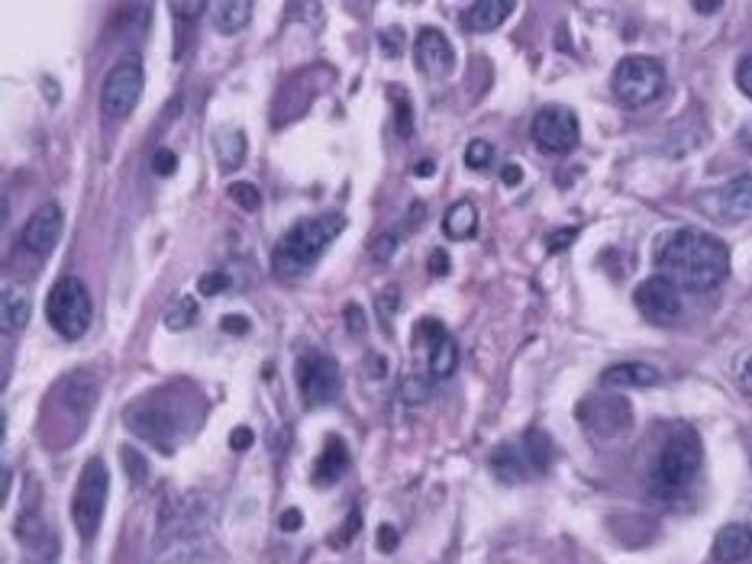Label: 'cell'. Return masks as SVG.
Listing matches in <instances>:
<instances>
[{
	"label": "cell",
	"mask_w": 752,
	"mask_h": 564,
	"mask_svg": "<svg viewBox=\"0 0 752 564\" xmlns=\"http://www.w3.org/2000/svg\"><path fill=\"white\" fill-rule=\"evenodd\" d=\"M30 310H33V300H30V290L23 284H3V300H0V326L3 333H20L26 323H30Z\"/></svg>",
	"instance_id": "ac0fdd59"
},
{
	"label": "cell",
	"mask_w": 752,
	"mask_h": 564,
	"mask_svg": "<svg viewBox=\"0 0 752 564\" xmlns=\"http://www.w3.org/2000/svg\"><path fill=\"white\" fill-rule=\"evenodd\" d=\"M378 549L381 552H395L398 549V529L395 526H381L378 529Z\"/></svg>",
	"instance_id": "1f68e13d"
},
{
	"label": "cell",
	"mask_w": 752,
	"mask_h": 564,
	"mask_svg": "<svg viewBox=\"0 0 752 564\" xmlns=\"http://www.w3.org/2000/svg\"><path fill=\"white\" fill-rule=\"evenodd\" d=\"M294 375H297V388H300L304 403H310V406H323V403L337 400L343 391V371H340L333 355L304 352L297 358Z\"/></svg>",
	"instance_id": "9c48e42d"
},
{
	"label": "cell",
	"mask_w": 752,
	"mask_h": 564,
	"mask_svg": "<svg viewBox=\"0 0 752 564\" xmlns=\"http://www.w3.org/2000/svg\"><path fill=\"white\" fill-rule=\"evenodd\" d=\"M346 471H349L346 442H343L340 436H330L327 449H323V454L317 458V471H314V481H317V484H333V481H340Z\"/></svg>",
	"instance_id": "44dd1931"
},
{
	"label": "cell",
	"mask_w": 752,
	"mask_h": 564,
	"mask_svg": "<svg viewBox=\"0 0 752 564\" xmlns=\"http://www.w3.org/2000/svg\"><path fill=\"white\" fill-rule=\"evenodd\" d=\"M576 232H579V229H569V232H562V235H552V239H549V249L556 252L559 245H569V242L576 239Z\"/></svg>",
	"instance_id": "ab89813d"
},
{
	"label": "cell",
	"mask_w": 752,
	"mask_h": 564,
	"mask_svg": "<svg viewBox=\"0 0 752 564\" xmlns=\"http://www.w3.org/2000/svg\"><path fill=\"white\" fill-rule=\"evenodd\" d=\"M395 111H398V133H401V136H410V97H401V101L395 104Z\"/></svg>",
	"instance_id": "d6a6232c"
},
{
	"label": "cell",
	"mask_w": 752,
	"mask_h": 564,
	"mask_svg": "<svg viewBox=\"0 0 752 564\" xmlns=\"http://www.w3.org/2000/svg\"><path fill=\"white\" fill-rule=\"evenodd\" d=\"M501 181H504V187H521L523 169L521 165H508V169L501 171Z\"/></svg>",
	"instance_id": "8d00e7d4"
},
{
	"label": "cell",
	"mask_w": 752,
	"mask_h": 564,
	"mask_svg": "<svg viewBox=\"0 0 752 564\" xmlns=\"http://www.w3.org/2000/svg\"><path fill=\"white\" fill-rule=\"evenodd\" d=\"M656 262L669 281L692 293H707L730 275V249L717 235L700 229H675L662 242Z\"/></svg>",
	"instance_id": "6da1fadb"
},
{
	"label": "cell",
	"mask_w": 752,
	"mask_h": 564,
	"mask_svg": "<svg viewBox=\"0 0 752 564\" xmlns=\"http://www.w3.org/2000/svg\"><path fill=\"white\" fill-rule=\"evenodd\" d=\"M533 142L549 152V156H562V152H572L579 146V116L569 107H543V111L533 116Z\"/></svg>",
	"instance_id": "30bf717a"
},
{
	"label": "cell",
	"mask_w": 752,
	"mask_h": 564,
	"mask_svg": "<svg viewBox=\"0 0 752 564\" xmlns=\"http://www.w3.org/2000/svg\"><path fill=\"white\" fill-rule=\"evenodd\" d=\"M343 226H346L343 214H320V217L294 223L272 252V272L285 281L300 278L304 272H310L320 262L323 249L343 232Z\"/></svg>",
	"instance_id": "7a4b0ae2"
},
{
	"label": "cell",
	"mask_w": 752,
	"mask_h": 564,
	"mask_svg": "<svg viewBox=\"0 0 752 564\" xmlns=\"http://www.w3.org/2000/svg\"><path fill=\"white\" fill-rule=\"evenodd\" d=\"M546 458H549V442H546V436H543V433H529L521 449H511V446H508V449H501L494 454V471H498V477H504V481H523L526 474L543 471V468H546Z\"/></svg>",
	"instance_id": "7c38bea8"
},
{
	"label": "cell",
	"mask_w": 752,
	"mask_h": 564,
	"mask_svg": "<svg viewBox=\"0 0 752 564\" xmlns=\"http://www.w3.org/2000/svg\"><path fill=\"white\" fill-rule=\"evenodd\" d=\"M737 88L752 101V56H743L737 65Z\"/></svg>",
	"instance_id": "f546056e"
},
{
	"label": "cell",
	"mask_w": 752,
	"mask_h": 564,
	"mask_svg": "<svg viewBox=\"0 0 752 564\" xmlns=\"http://www.w3.org/2000/svg\"><path fill=\"white\" fill-rule=\"evenodd\" d=\"M659 378H662L659 368H652L646 361H620L601 375V384L607 391H624V388H652V384H659Z\"/></svg>",
	"instance_id": "9a60e30c"
},
{
	"label": "cell",
	"mask_w": 752,
	"mask_h": 564,
	"mask_svg": "<svg viewBox=\"0 0 752 564\" xmlns=\"http://www.w3.org/2000/svg\"><path fill=\"white\" fill-rule=\"evenodd\" d=\"M61 229H65V217H61V207L58 204H43L33 210V217L26 220L23 232H20V242L26 252L33 255H49L61 239Z\"/></svg>",
	"instance_id": "4fadbf2b"
},
{
	"label": "cell",
	"mask_w": 752,
	"mask_h": 564,
	"mask_svg": "<svg viewBox=\"0 0 752 564\" xmlns=\"http://www.w3.org/2000/svg\"><path fill=\"white\" fill-rule=\"evenodd\" d=\"M517 7L511 0H475L463 13V23L468 33H491L498 30Z\"/></svg>",
	"instance_id": "e0dca14e"
},
{
	"label": "cell",
	"mask_w": 752,
	"mask_h": 564,
	"mask_svg": "<svg viewBox=\"0 0 752 564\" xmlns=\"http://www.w3.org/2000/svg\"><path fill=\"white\" fill-rule=\"evenodd\" d=\"M174 169H178V156H174L172 149H159V152L152 156V171H156L159 177H169V174H174Z\"/></svg>",
	"instance_id": "83f0119b"
},
{
	"label": "cell",
	"mask_w": 752,
	"mask_h": 564,
	"mask_svg": "<svg viewBox=\"0 0 752 564\" xmlns=\"http://www.w3.org/2000/svg\"><path fill=\"white\" fill-rule=\"evenodd\" d=\"M227 194H230L232 204H239V207L249 210V214H255V210L262 207V194H259V187L249 184V181H232L230 187H227Z\"/></svg>",
	"instance_id": "d4e9b609"
},
{
	"label": "cell",
	"mask_w": 752,
	"mask_h": 564,
	"mask_svg": "<svg viewBox=\"0 0 752 564\" xmlns=\"http://www.w3.org/2000/svg\"><path fill=\"white\" fill-rule=\"evenodd\" d=\"M143 88H146V68H143V58L139 56H123L116 61L114 68L107 71L104 78V88H101V107L107 116H129L136 111L139 97H143Z\"/></svg>",
	"instance_id": "ba28073f"
},
{
	"label": "cell",
	"mask_w": 752,
	"mask_h": 564,
	"mask_svg": "<svg viewBox=\"0 0 752 564\" xmlns=\"http://www.w3.org/2000/svg\"><path fill=\"white\" fill-rule=\"evenodd\" d=\"M107 497H111V471L101 458H88L81 468L75 497H71V522L84 542H91L98 536L104 509H107Z\"/></svg>",
	"instance_id": "277c9868"
},
{
	"label": "cell",
	"mask_w": 752,
	"mask_h": 564,
	"mask_svg": "<svg viewBox=\"0 0 752 564\" xmlns=\"http://www.w3.org/2000/svg\"><path fill=\"white\" fill-rule=\"evenodd\" d=\"M126 423L129 429L139 436V439H149V442H159L169 449L166 439H174L187 423H184V413L178 410L172 391H159V394L146 396L143 406H133L126 413Z\"/></svg>",
	"instance_id": "52a82bcc"
},
{
	"label": "cell",
	"mask_w": 752,
	"mask_h": 564,
	"mask_svg": "<svg viewBox=\"0 0 752 564\" xmlns=\"http://www.w3.org/2000/svg\"><path fill=\"white\" fill-rule=\"evenodd\" d=\"M634 303L637 310L656 326H669L682 316L685 300H682V287L669 281L665 275H652L634 290Z\"/></svg>",
	"instance_id": "8fae6325"
},
{
	"label": "cell",
	"mask_w": 752,
	"mask_h": 564,
	"mask_svg": "<svg viewBox=\"0 0 752 564\" xmlns=\"http://www.w3.org/2000/svg\"><path fill=\"white\" fill-rule=\"evenodd\" d=\"M46 316L61 338H81L91 330L94 320V303L84 281L78 278H58L46 297Z\"/></svg>",
	"instance_id": "5b68a950"
},
{
	"label": "cell",
	"mask_w": 752,
	"mask_h": 564,
	"mask_svg": "<svg viewBox=\"0 0 752 564\" xmlns=\"http://www.w3.org/2000/svg\"><path fill=\"white\" fill-rule=\"evenodd\" d=\"M220 330H224V333H230V336H246L252 326H249V320H246V316L230 313V316H224V320H220Z\"/></svg>",
	"instance_id": "4dcf8cb0"
},
{
	"label": "cell",
	"mask_w": 752,
	"mask_h": 564,
	"mask_svg": "<svg viewBox=\"0 0 752 564\" xmlns=\"http://www.w3.org/2000/svg\"><path fill=\"white\" fill-rule=\"evenodd\" d=\"M426 394H430V384H426V381H420V378H405L401 396H405L407 403H423Z\"/></svg>",
	"instance_id": "f1b7e54d"
},
{
	"label": "cell",
	"mask_w": 752,
	"mask_h": 564,
	"mask_svg": "<svg viewBox=\"0 0 752 564\" xmlns=\"http://www.w3.org/2000/svg\"><path fill=\"white\" fill-rule=\"evenodd\" d=\"M720 214L730 217V220H747V217H752V174L733 177L720 191Z\"/></svg>",
	"instance_id": "ffe728a7"
},
{
	"label": "cell",
	"mask_w": 752,
	"mask_h": 564,
	"mask_svg": "<svg viewBox=\"0 0 752 564\" xmlns=\"http://www.w3.org/2000/svg\"><path fill=\"white\" fill-rule=\"evenodd\" d=\"M300 522H304V513L300 509H285V516H282V529L285 532H294Z\"/></svg>",
	"instance_id": "74e56055"
},
{
	"label": "cell",
	"mask_w": 752,
	"mask_h": 564,
	"mask_svg": "<svg viewBox=\"0 0 752 564\" xmlns=\"http://www.w3.org/2000/svg\"><path fill=\"white\" fill-rule=\"evenodd\" d=\"M230 446H232V449H236V451L249 449V446H252V429H246V426H239V429H232Z\"/></svg>",
	"instance_id": "d590c367"
},
{
	"label": "cell",
	"mask_w": 752,
	"mask_h": 564,
	"mask_svg": "<svg viewBox=\"0 0 752 564\" xmlns=\"http://www.w3.org/2000/svg\"><path fill=\"white\" fill-rule=\"evenodd\" d=\"M443 229H446L449 239H459V242L471 239L475 229H478V210H475V204H471V200L453 204V207L446 210V217H443Z\"/></svg>",
	"instance_id": "603a6c76"
},
{
	"label": "cell",
	"mask_w": 752,
	"mask_h": 564,
	"mask_svg": "<svg viewBox=\"0 0 752 564\" xmlns=\"http://www.w3.org/2000/svg\"><path fill=\"white\" fill-rule=\"evenodd\" d=\"M430 272H433L436 278H443V275L449 272V255H446L443 249H436V252H433V258H430Z\"/></svg>",
	"instance_id": "e575fe53"
},
{
	"label": "cell",
	"mask_w": 752,
	"mask_h": 564,
	"mask_svg": "<svg viewBox=\"0 0 752 564\" xmlns=\"http://www.w3.org/2000/svg\"><path fill=\"white\" fill-rule=\"evenodd\" d=\"M413 53H417V65L426 71V74H436V78H446L456 71V49L453 43L446 39L443 30H420L417 33V43H413Z\"/></svg>",
	"instance_id": "5bb4252c"
},
{
	"label": "cell",
	"mask_w": 752,
	"mask_h": 564,
	"mask_svg": "<svg viewBox=\"0 0 752 564\" xmlns=\"http://www.w3.org/2000/svg\"><path fill=\"white\" fill-rule=\"evenodd\" d=\"M752 555V529L743 522H730L714 536V559L720 564H740Z\"/></svg>",
	"instance_id": "2e32d148"
},
{
	"label": "cell",
	"mask_w": 752,
	"mask_h": 564,
	"mask_svg": "<svg viewBox=\"0 0 752 564\" xmlns=\"http://www.w3.org/2000/svg\"><path fill=\"white\" fill-rule=\"evenodd\" d=\"M210 13H214L217 33L236 36V33H242V30L249 26V20H252V3H249V0H220V3L210 7Z\"/></svg>",
	"instance_id": "7402d4cb"
},
{
	"label": "cell",
	"mask_w": 752,
	"mask_h": 564,
	"mask_svg": "<svg viewBox=\"0 0 752 564\" xmlns=\"http://www.w3.org/2000/svg\"><path fill=\"white\" fill-rule=\"evenodd\" d=\"M697 13H714V10H720V3H695Z\"/></svg>",
	"instance_id": "60d3db41"
},
{
	"label": "cell",
	"mask_w": 752,
	"mask_h": 564,
	"mask_svg": "<svg viewBox=\"0 0 752 564\" xmlns=\"http://www.w3.org/2000/svg\"><path fill=\"white\" fill-rule=\"evenodd\" d=\"M194 320H197V300H194V297H181L172 310L166 313V326L174 330V333L191 330V326H194Z\"/></svg>",
	"instance_id": "cb8c5ba5"
},
{
	"label": "cell",
	"mask_w": 752,
	"mask_h": 564,
	"mask_svg": "<svg viewBox=\"0 0 752 564\" xmlns=\"http://www.w3.org/2000/svg\"><path fill=\"white\" fill-rule=\"evenodd\" d=\"M433 171V162H423V165H417V174H430Z\"/></svg>",
	"instance_id": "b9f144b4"
},
{
	"label": "cell",
	"mask_w": 752,
	"mask_h": 564,
	"mask_svg": "<svg viewBox=\"0 0 752 564\" xmlns=\"http://www.w3.org/2000/svg\"><path fill=\"white\" fill-rule=\"evenodd\" d=\"M346 323H349V330H355V326L362 330V326H365V320H362V310H358L355 303H352V307L346 310Z\"/></svg>",
	"instance_id": "f35d334b"
},
{
	"label": "cell",
	"mask_w": 752,
	"mask_h": 564,
	"mask_svg": "<svg viewBox=\"0 0 752 564\" xmlns=\"http://www.w3.org/2000/svg\"><path fill=\"white\" fill-rule=\"evenodd\" d=\"M700 458H704V449H700V439H697L695 429H675L665 446L656 454V464H652V477H649V487L656 497L662 500H675L679 494H685L692 484H695L697 471H700Z\"/></svg>",
	"instance_id": "3957f363"
},
{
	"label": "cell",
	"mask_w": 752,
	"mask_h": 564,
	"mask_svg": "<svg viewBox=\"0 0 752 564\" xmlns=\"http://www.w3.org/2000/svg\"><path fill=\"white\" fill-rule=\"evenodd\" d=\"M611 88L620 104L646 107L665 91V68L649 56H627L614 68Z\"/></svg>",
	"instance_id": "8992f818"
},
{
	"label": "cell",
	"mask_w": 752,
	"mask_h": 564,
	"mask_svg": "<svg viewBox=\"0 0 752 564\" xmlns=\"http://www.w3.org/2000/svg\"><path fill=\"white\" fill-rule=\"evenodd\" d=\"M737 381H740V388H743L747 394H752V355H747V358L740 361V368H737Z\"/></svg>",
	"instance_id": "836d02e7"
},
{
	"label": "cell",
	"mask_w": 752,
	"mask_h": 564,
	"mask_svg": "<svg viewBox=\"0 0 752 564\" xmlns=\"http://www.w3.org/2000/svg\"><path fill=\"white\" fill-rule=\"evenodd\" d=\"M491 162H494V146H491V142H485V139H471V142L465 146V165H468L471 171L491 169Z\"/></svg>",
	"instance_id": "484cf974"
},
{
	"label": "cell",
	"mask_w": 752,
	"mask_h": 564,
	"mask_svg": "<svg viewBox=\"0 0 752 564\" xmlns=\"http://www.w3.org/2000/svg\"><path fill=\"white\" fill-rule=\"evenodd\" d=\"M426 365H430L433 378H449L459 368V342L449 336L440 323H433V333H430Z\"/></svg>",
	"instance_id": "d6986e66"
},
{
	"label": "cell",
	"mask_w": 752,
	"mask_h": 564,
	"mask_svg": "<svg viewBox=\"0 0 752 564\" xmlns=\"http://www.w3.org/2000/svg\"><path fill=\"white\" fill-rule=\"evenodd\" d=\"M227 287H230V278H227L224 272H207V275H201V281H197L201 297H217V293H224Z\"/></svg>",
	"instance_id": "4316f807"
}]
</instances>
